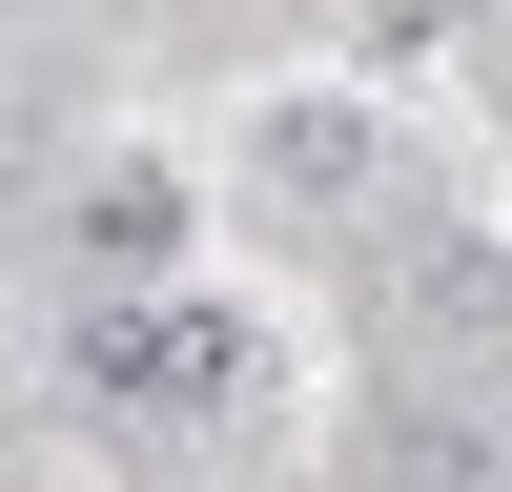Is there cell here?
Returning a JSON list of instances; mask_svg holds the SVG:
<instances>
[{
	"label": "cell",
	"instance_id": "277c9868",
	"mask_svg": "<svg viewBox=\"0 0 512 492\" xmlns=\"http://www.w3.org/2000/svg\"><path fill=\"white\" fill-rule=\"evenodd\" d=\"M410 328H451V349H512V246H431V267H410Z\"/></svg>",
	"mask_w": 512,
	"mask_h": 492
},
{
	"label": "cell",
	"instance_id": "6da1fadb",
	"mask_svg": "<svg viewBox=\"0 0 512 492\" xmlns=\"http://www.w3.org/2000/svg\"><path fill=\"white\" fill-rule=\"evenodd\" d=\"M62 369H82V410H226V390H246L267 349H246L226 308H144V287H82Z\"/></svg>",
	"mask_w": 512,
	"mask_h": 492
},
{
	"label": "cell",
	"instance_id": "7a4b0ae2",
	"mask_svg": "<svg viewBox=\"0 0 512 492\" xmlns=\"http://www.w3.org/2000/svg\"><path fill=\"white\" fill-rule=\"evenodd\" d=\"M82 267H103V287L185 267V185H164V164H103V185H82Z\"/></svg>",
	"mask_w": 512,
	"mask_h": 492
},
{
	"label": "cell",
	"instance_id": "3957f363",
	"mask_svg": "<svg viewBox=\"0 0 512 492\" xmlns=\"http://www.w3.org/2000/svg\"><path fill=\"white\" fill-rule=\"evenodd\" d=\"M246 164H267L287 205H349V185H369V123H349V103H267V144H246Z\"/></svg>",
	"mask_w": 512,
	"mask_h": 492
}]
</instances>
